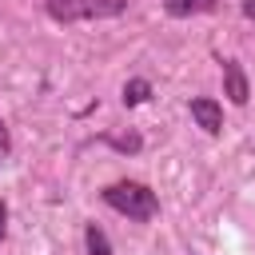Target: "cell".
Masks as SVG:
<instances>
[{
  "instance_id": "1",
  "label": "cell",
  "mask_w": 255,
  "mask_h": 255,
  "mask_svg": "<svg viewBox=\"0 0 255 255\" xmlns=\"http://www.w3.org/2000/svg\"><path fill=\"white\" fill-rule=\"evenodd\" d=\"M100 195H104V203H108L112 211H120V215H128V219H135V223H147V219L159 215L155 191H151L147 183H139V179H116V183H108Z\"/></svg>"
},
{
  "instance_id": "2",
  "label": "cell",
  "mask_w": 255,
  "mask_h": 255,
  "mask_svg": "<svg viewBox=\"0 0 255 255\" xmlns=\"http://www.w3.org/2000/svg\"><path fill=\"white\" fill-rule=\"evenodd\" d=\"M48 16L56 24H76V20H108L128 12V0H44Z\"/></svg>"
},
{
  "instance_id": "3",
  "label": "cell",
  "mask_w": 255,
  "mask_h": 255,
  "mask_svg": "<svg viewBox=\"0 0 255 255\" xmlns=\"http://www.w3.org/2000/svg\"><path fill=\"white\" fill-rule=\"evenodd\" d=\"M219 68H223V96L231 100V104H247L251 100V84H247V72H243V64L239 60H219Z\"/></svg>"
},
{
  "instance_id": "4",
  "label": "cell",
  "mask_w": 255,
  "mask_h": 255,
  "mask_svg": "<svg viewBox=\"0 0 255 255\" xmlns=\"http://www.w3.org/2000/svg\"><path fill=\"white\" fill-rule=\"evenodd\" d=\"M191 120L207 131V135H219L223 131V108H219V100H211V96H191Z\"/></svg>"
},
{
  "instance_id": "5",
  "label": "cell",
  "mask_w": 255,
  "mask_h": 255,
  "mask_svg": "<svg viewBox=\"0 0 255 255\" xmlns=\"http://www.w3.org/2000/svg\"><path fill=\"white\" fill-rule=\"evenodd\" d=\"M219 0H163V12L175 16V20H187V16H207L215 12Z\"/></svg>"
},
{
  "instance_id": "6",
  "label": "cell",
  "mask_w": 255,
  "mask_h": 255,
  "mask_svg": "<svg viewBox=\"0 0 255 255\" xmlns=\"http://www.w3.org/2000/svg\"><path fill=\"white\" fill-rule=\"evenodd\" d=\"M84 247L88 255H112V239L100 223H84Z\"/></svg>"
},
{
  "instance_id": "7",
  "label": "cell",
  "mask_w": 255,
  "mask_h": 255,
  "mask_svg": "<svg viewBox=\"0 0 255 255\" xmlns=\"http://www.w3.org/2000/svg\"><path fill=\"white\" fill-rule=\"evenodd\" d=\"M147 96H151V84H147V80H128V84H124V104H128V108L147 104Z\"/></svg>"
},
{
  "instance_id": "8",
  "label": "cell",
  "mask_w": 255,
  "mask_h": 255,
  "mask_svg": "<svg viewBox=\"0 0 255 255\" xmlns=\"http://www.w3.org/2000/svg\"><path fill=\"white\" fill-rule=\"evenodd\" d=\"M108 143H112V147H120V151H139V135H128V139L108 135Z\"/></svg>"
},
{
  "instance_id": "9",
  "label": "cell",
  "mask_w": 255,
  "mask_h": 255,
  "mask_svg": "<svg viewBox=\"0 0 255 255\" xmlns=\"http://www.w3.org/2000/svg\"><path fill=\"white\" fill-rule=\"evenodd\" d=\"M8 151H12V135H8V124L0 120V163L8 159Z\"/></svg>"
},
{
  "instance_id": "10",
  "label": "cell",
  "mask_w": 255,
  "mask_h": 255,
  "mask_svg": "<svg viewBox=\"0 0 255 255\" xmlns=\"http://www.w3.org/2000/svg\"><path fill=\"white\" fill-rule=\"evenodd\" d=\"M4 231H8V203L0 199V243H4Z\"/></svg>"
},
{
  "instance_id": "11",
  "label": "cell",
  "mask_w": 255,
  "mask_h": 255,
  "mask_svg": "<svg viewBox=\"0 0 255 255\" xmlns=\"http://www.w3.org/2000/svg\"><path fill=\"white\" fill-rule=\"evenodd\" d=\"M243 16H247V20H255V0H243Z\"/></svg>"
}]
</instances>
